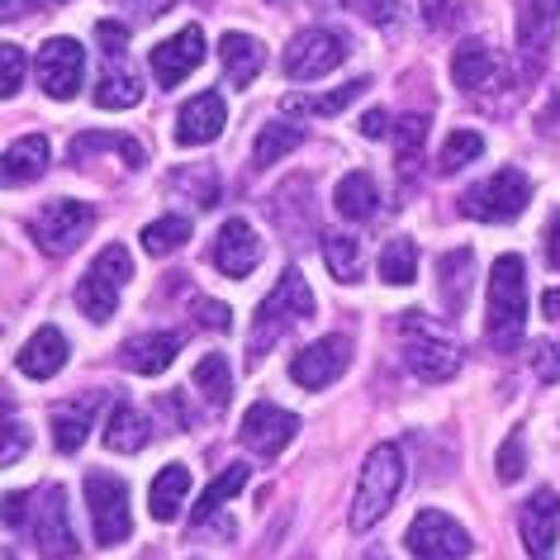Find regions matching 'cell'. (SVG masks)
I'll return each mask as SVG.
<instances>
[{"mask_svg":"<svg viewBox=\"0 0 560 560\" xmlns=\"http://www.w3.org/2000/svg\"><path fill=\"white\" fill-rule=\"evenodd\" d=\"M5 523L15 532H24L44 560H72L81 551L62 485H48V489H38V494H10L5 499Z\"/></svg>","mask_w":560,"mask_h":560,"instance_id":"cell-1","label":"cell"},{"mask_svg":"<svg viewBox=\"0 0 560 560\" xmlns=\"http://www.w3.org/2000/svg\"><path fill=\"white\" fill-rule=\"evenodd\" d=\"M304 318H314V290H310V280H304L300 266H285V271H280V280H276V290L261 300L257 318H252L247 357L261 361L266 347H276L290 328H300Z\"/></svg>","mask_w":560,"mask_h":560,"instance_id":"cell-2","label":"cell"},{"mask_svg":"<svg viewBox=\"0 0 560 560\" xmlns=\"http://www.w3.org/2000/svg\"><path fill=\"white\" fill-rule=\"evenodd\" d=\"M527 332V276H523V257H499L494 276H489V324L485 338L494 352H517Z\"/></svg>","mask_w":560,"mask_h":560,"instance_id":"cell-3","label":"cell"},{"mask_svg":"<svg viewBox=\"0 0 560 560\" xmlns=\"http://www.w3.org/2000/svg\"><path fill=\"white\" fill-rule=\"evenodd\" d=\"M404 489V452L395 442H381L361 466L357 494H352V532H371L381 517L395 509Z\"/></svg>","mask_w":560,"mask_h":560,"instance_id":"cell-4","label":"cell"},{"mask_svg":"<svg viewBox=\"0 0 560 560\" xmlns=\"http://www.w3.org/2000/svg\"><path fill=\"white\" fill-rule=\"evenodd\" d=\"M129 276H133L129 247L124 243L101 247L95 252V261L86 266V276H81V285H77L81 314H86L91 324H109V314L119 310V295H124V285H129Z\"/></svg>","mask_w":560,"mask_h":560,"instance_id":"cell-5","label":"cell"},{"mask_svg":"<svg viewBox=\"0 0 560 560\" xmlns=\"http://www.w3.org/2000/svg\"><path fill=\"white\" fill-rule=\"evenodd\" d=\"M532 200V180L517 172V166H499L494 176H485L480 186L466 190L460 200V214L480 219V223H513Z\"/></svg>","mask_w":560,"mask_h":560,"instance_id":"cell-6","label":"cell"},{"mask_svg":"<svg viewBox=\"0 0 560 560\" xmlns=\"http://www.w3.org/2000/svg\"><path fill=\"white\" fill-rule=\"evenodd\" d=\"M86 503H91V527L101 546H119L133 532L129 513V485L109 470H86Z\"/></svg>","mask_w":560,"mask_h":560,"instance_id":"cell-7","label":"cell"},{"mask_svg":"<svg viewBox=\"0 0 560 560\" xmlns=\"http://www.w3.org/2000/svg\"><path fill=\"white\" fill-rule=\"evenodd\" d=\"M30 229H34V243L44 257H67V252H77L86 243V233L95 229V209L81 200H52L30 219Z\"/></svg>","mask_w":560,"mask_h":560,"instance_id":"cell-8","label":"cell"},{"mask_svg":"<svg viewBox=\"0 0 560 560\" xmlns=\"http://www.w3.org/2000/svg\"><path fill=\"white\" fill-rule=\"evenodd\" d=\"M413 560H466L475 551L470 532L456 523V517H446L442 509H423L409 523V537H404Z\"/></svg>","mask_w":560,"mask_h":560,"instance_id":"cell-9","label":"cell"},{"mask_svg":"<svg viewBox=\"0 0 560 560\" xmlns=\"http://www.w3.org/2000/svg\"><path fill=\"white\" fill-rule=\"evenodd\" d=\"M347 52H352L347 34H338V30H310V34H300L295 44L285 48V77L290 81H318V77H328L332 67H342Z\"/></svg>","mask_w":560,"mask_h":560,"instance_id":"cell-10","label":"cell"},{"mask_svg":"<svg viewBox=\"0 0 560 560\" xmlns=\"http://www.w3.org/2000/svg\"><path fill=\"white\" fill-rule=\"evenodd\" d=\"M347 366H352V342H347L342 332H328V338H318L304 347V352H295L290 381L300 389H328L338 375H347Z\"/></svg>","mask_w":560,"mask_h":560,"instance_id":"cell-11","label":"cell"},{"mask_svg":"<svg viewBox=\"0 0 560 560\" xmlns=\"http://www.w3.org/2000/svg\"><path fill=\"white\" fill-rule=\"evenodd\" d=\"M243 446L247 452H257V456H280L290 442H295V432H300V418L290 413V409H280V404L271 399H261V404H252V409L243 413Z\"/></svg>","mask_w":560,"mask_h":560,"instance_id":"cell-12","label":"cell"},{"mask_svg":"<svg viewBox=\"0 0 560 560\" xmlns=\"http://www.w3.org/2000/svg\"><path fill=\"white\" fill-rule=\"evenodd\" d=\"M81 77H86V52H81L77 38H48L38 48V86L52 101H72L81 91Z\"/></svg>","mask_w":560,"mask_h":560,"instance_id":"cell-13","label":"cell"},{"mask_svg":"<svg viewBox=\"0 0 560 560\" xmlns=\"http://www.w3.org/2000/svg\"><path fill=\"white\" fill-rule=\"evenodd\" d=\"M517 532H523V546L532 560H551L556 541H560V494L556 489H537L523 513H517Z\"/></svg>","mask_w":560,"mask_h":560,"instance_id":"cell-14","label":"cell"},{"mask_svg":"<svg viewBox=\"0 0 560 560\" xmlns=\"http://www.w3.org/2000/svg\"><path fill=\"white\" fill-rule=\"evenodd\" d=\"M200 62H205V34H200V24H190V30L162 38V44L152 48V77H158L162 91L180 86V81H186Z\"/></svg>","mask_w":560,"mask_h":560,"instance_id":"cell-15","label":"cell"},{"mask_svg":"<svg viewBox=\"0 0 560 560\" xmlns=\"http://www.w3.org/2000/svg\"><path fill=\"white\" fill-rule=\"evenodd\" d=\"M257 261H261V237H257V229H252L247 219H229L219 229V237H214V266L229 280H243V276L257 271Z\"/></svg>","mask_w":560,"mask_h":560,"instance_id":"cell-16","label":"cell"},{"mask_svg":"<svg viewBox=\"0 0 560 560\" xmlns=\"http://www.w3.org/2000/svg\"><path fill=\"white\" fill-rule=\"evenodd\" d=\"M223 124H229L223 95L219 91H205V95H195V101L180 105V115H176V143L180 148H205V143H214V138L223 133Z\"/></svg>","mask_w":560,"mask_h":560,"instance_id":"cell-17","label":"cell"},{"mask_svg":"<svg viewBox=\"0 0 560 560\" xmlns=\"http://www.w3.org/2000/svg\"><path fill=\"white\" fill-rule=\"evenodd\" d=\"M556 24H560V0H517V48H523L527 67H537L546 58Z\"/></svg>","mask_w":560,"mask_h":560,"instance_id":"cell-18","label":"cell"},{"mask_svg":"<svg viewBox=\"0 0 560 560\" xmlns=\"http://www.w3.org/2000/svg\"><path fill=\"white\" fill-rule=\"evenodd\" d=\"M143 101V81H138L129 48H105V72L101 86H95V105L101 109H133Z\"/></svg>","mask_w":560,"mask_h":560,"instance_id":"cell-19","label":"cell"},{"mask_svg":"<svg viewBox=\"0 0 560 560\" xmlns=\"http://www.w3.org/2000/svg\"><path fill=\"white\" fill-rule=\"evenodd\" d=\"M15 366H20V375H30V381H52V375L67 366V338H62V328H52V324L38 328L34 338L20 347Z\"/></svg>","mask_w":560,"mask_h":560,"instance_id":"cell-20","label":"cell"},{"mask_svg":"<svg viewBox=\"0 0 560 560\" xmlns=\"http://www.w3.org/2000/svg\"><path fill=\"white\" fill-rule=\"evenodd\" d=\"M404 361H409V371H413L423 385H446V381H452V375L460 371V352H456V347L442 342V338H428V332L409 342Z\"/></svg>","mask_w":560,"mask_h":560,"instance_id":"cell-21","label":"cell"},{"mask_svg":"<svg viewBox=\"0 0 560 560\" xmlns=\"http://www.w3.org/2000/svg\"><path fill=\"white\" fill-rule=\"evenodd\" d=\"M452 77H456V86L460 91H489L494 81H503V67L494 58V48L480 44V38H470V44H460L456 48V58H452Z\"/></svg>","mask_w":560,"mask_h":560,"instance_id":"cell-22","label":"cell"},{"mask_svg":"<svg viewBox=\"0 0 560 560\" xmlns=\"http://www.w3.org/2000/svg\"><path fill=\"white\" fill-rule=\"evenodd\" d=\"M176 352H180L176 332H143V338H129L119 347V361L138 375H162L176 361Z\"/></svg>","mask_w":560,"mask_h":560,"instance_id":"cell-23","label":"cell"},{"mask_svg":"<svg viewBox=\"0 0 560 560\" xmlns=\"http://www.w3.org/2000/svg\"><path fill=\"white\" fill-rule=\"evenodd\" d=\"M470 285H475V252L470 247H456L438 261V295H442V310L446 314H460L470 300Z\"/></svg>","mask_w":560,"mask_h":560,"instance_id":"cell-24","label":"cell"},{"mask_svg":"<svg viewBox=\"0 0 560 560\" xmlns=\"http://www.w3.org/2000/svg\"><path fill=\"white\" fill-rule=\"evenodd\" d=\"M95 409H101V399H72V404H58L52 409V442H58L62 456H72L86 446L91 438V423H95Z\"/></svg>","mask_w":560,"mask_h":560,"instance_id":"cell-25","label":"cell"},{"mask_svg":"<svg viewBox=\"0 0 560 560\" xmlns=\"http://www.w3.org/2000/svg\"><path fill=\"white\" fill-rule=\"evenodd\" d=\"M186 494H190V470L180 466V460H172V466L158 470V480H152L148 489V509L158 523H176L180 509H186Z\"/></svg>","mask_w":560,"mask_h":560,"instance_id":"cell-26","label":"cell"},{"mask_svg":"<svg viewBox=\"0 0 560 560\" xmlns=\"http://www.w3.org/2000/svg\"><path fill=\"white\" fill-rule=\"evenodd\" d=\"M371 91V81L366 77H357V81H347V86L338 91H328V95H285L280 101V109L285 115H310V119H332V115H342L347 105H357L361 95Z\"/></svg>","mask_w":560,"mask_h":560,"instance_id":"cell-27","label":"cell"},{"mask_svg":"<svg viewBox=\"0 0 560 560\" xmlns=\"http://www.w3.org/2000/svg\"><path fill=\"white\" fill-rule=\"evenodd\" d=\"M148 442H152V423L133 409V404L119 399L115 409H109V423H105V446L119 456H133V452H143Z\"/></svg>","mask_w":560,"mask_h":560,"instance_id":"cell-28","label":"cell"},{"mask_svg":"<svg viewBox=\"0 0 560 560\" xmlns=\"http://www.w3.org/2000/svg\"><path fill=\"white\" fill-rule=\"evenodd\" d=\"M219 58H223V72H229L233 86H252V77H257L261 62H266V48L252 34H223Z\"/></svg>","mask_w":560,"mask_h":560,"instance_id":"cell-29","label":"cell"},{"mask_svg":"<svg viewBox=\"0 0 560 560\" xmlns=\"http://www.w3.org/2000/svg\"><path fill=\"white\" fill-rule=\"evenodd\" d=\"M48 172V138L44 133H30L20 143L5 148V186H30Z\"/></svg>","mask_w":560,"mask_h":560,"instance_id":"cell-30","label":"cell"},{"mask_svg":"<svg viewBox=\"0 0 560 560\" xmlns=\"http://www.w3.org/2000/svg\"><path fill=\"white\" fill-rule=\"evenodd\" d=\"M375 209H381V190H375V180L366 172H352L338 180V214L342 219L361 223V219H371Z\"/></svg>","mask_w":560,"mask_h":560,"instance_id":"cell-31","label":"cell"},{"mask_svg":"<svg viewBox=\"0 0 560 560\" xmlns=\"http://www.w3.org/2000/svg\"><path fill=\"white\" fill-rule=\"evenodd\" d=\"M101 148H105V152H119V158L129 162V172H138V166L148 162V152L138 148L129 133H81V138H72V162L81 166V162L91 158V152H101Z\"/></svg>","mask_w":560,"mask_h":560,"instance_id":"cell-32","label":"cell"},{"mask_svg":"<svg viewBox=\"0 0 560 560\" xmlns=\"http://www.w3.org/2000/svg\"><path fill=\"white\" fill-rule=\"evenodd\" d=\"M195 389L214 404V409H223V404L233 399V366L223 352H209L200 357V366H195Z\"/></svg>","mask_w":560,"mask_h":560,"instance_id":"cell-33","label":"cell"},{"mask_svg":"<svg viewBox=\"0 0 560 560\" xmlns=\"http://www.w3.org/2000/svg\"><path fill=\"white\" fill-rule=\"evenodd\" d=\"M304 138H310V133H304L300 124H285V119L266 124V129L257 133V152H252V162H257V166H271V162L285 158V152H295Z\"/></svg>","mask_w":560,"mask_h":560,"instance_id":"cell-34","label":"cell"},{"mask_svg":"<svg viewBox=\"0 0 560 560\" xmlns=\"http://www.w3.org/2000/svg\"><path fill=\"white\" fill-rule=\"evenodd\" d=\"M247 480H252V470H247V466H229V470H223L219 480L200 494V503H195V523H209V517H214L233 494H243Z\"/></svg>","mask_w":560,"mask_h":560,"instance_id":"cell-35","label":"cell"},{"mask_svg":"<svg viewBox=\"0 0 560 560\" xmlns=\"http://www.w3.org/2000/svg\"><path fill=\"white\" fill-rule=\"evenodd\" d=\"M190 233L195 229H190L186 214H166V219H158V223H148V229H143V247L152 252V257H172V252L186 247Z\"/></svg>","mask_w":560,"mask_h":560,"instance_id":"cell-36","label":"cell"},{"mask_svg":"<svg viewBox=\"0 0 560 560\" xmlns=\"http://www.w3.org/2000/svg\"><path fill=\"white\" fill-rule=\"evenodd\" d=\"M413 276H418L413 237H395V243H385V252H381V280L385 285H413Z\"/></svg>","mask_w":560,"mask_h":560,"instance_id":"cell-37","label":"cell"},{"mask_svg":"<svg viewBox=\"0 0 560 560\" xmlns=\"http://www.w3.org/2000/svg\"><path fill=\"white\" fill-rule=\"evenodd\" d=\"M324 257H328V271L342 280V285H352L361 280V243L347 233H324Z\"/></svg>","mask_w":560,"mask_h":560,"instance_id":"cell-38","label":"cell"},{"mask_svg":"<svg viewBox=\"0 0 560 560\" xmlns=\"http://www.w3.org/2000/svg\"><path fill=\"white\" fill-rule=\"evenodd\" d=\"M423 138H428V119L423 115H404L395 124V143H399V172L413 176L418 158H423Z\"/></svg>","mask_w":560,"mask_h":560,"instance_id":"cell-39","label":"cell"},{"mask_svg":"<svg viewBox=\"0 0 560 560\" xmlns=\"http://www.w3.org/2000/svg\"><path fill=\"white\" fill-rule=\"evenodd\" d=\"M480 152H485V138L480 133H475V129H456L452 138H446L442 158H438V172L452 176V172H460V166H470Z\"/></svg>","mask_w":560,"mask_h":560,"instance_id":"cell-40","label":"cell"},{"mask_svg":"<svg viewBox=\"0 0 560 560\" xmlns=\"http://www.w3.org/2000/svg\"><path fill=\"white\" fill-rule=\"evenodd\" d=\"M172 190H176V195L186 190L200 209H214V205H219V176L209 172V166H195V172H176V176H172Z\"/></svg>","mask_w":560,"mask_h":560,"instance_id":"cell-41","label":"cell"},{"mask_svg":"<svg viewBox=\"0 0 560 560\" xmlns=\"http://www.w3.org/2000/svg\"><path fill=\"white\" fill-rule=\"evenodd\" d=\"M523 470H527V456H523V428H513V432H509V442L499 446V480H503V485H513V480H523Z\"/></svg>","mask_w":560,"mask_h":560,"instance_id":"cell-42","label":"cell"},{"mask_svg":"<svg viewBox=\"0 0 560 560\" xmlns=\"http://www.w3.org/2000/svg\"><path fill=\"white\" fill-rule=\"evenodd\" d=\"M24 86V48L5 44V52H0V91L15 95Z\"/></svg>","mask_w":560,"mask_h":560,"instance_id":"cell-43","label":"cell"},{"mask_svg":"<svg viewBox=\"0 0 560 560\" xmlns=\"http://www.w3.org/2000/svg\"><path fill=\"white\" fill-rule=\"evenodd\" d=\"M532 371H537V381H560V342H537Z\"/></svg>","mask_w":560,"mask_h":560,"instance_id":"cell-44","label":"cell"},{"mask_svg":"<svg viewBox=\"0 0 560 560\" xmlns=\"http://www.w3.org/2000/svg\"><path fill=\"white\" fill-rule=\"evenodd\" d=\"M190 310H195V318H200L205 328H229V324H233V318H229V310H223L219 300H195Z\"/></svg>","mask_w":560,"mask_h":560,"instance_id":"cell-45","label":"cell"},{"mask_svg":"<svg viewBox=\"0 0 560 560\" xmlns=\"http://www.w3.org/2000/svg\"><path fill=\"white\" fill-rule=\"evenodd\" d=\"M418 5H423V20L432 24V30H446L452 15H456V0H418Z\"/></svg>","mask_w":560,"mask_h":560,"instance_id":"cell-46","label":"cell"},{"mask_svg":"<svg viewBox=\"0 0 560 560\" xmlns=\"http://www.w3.org/2000/svg\"><path fill=\"white\" fill-rule=\"evenodd\" d=\"M109 5H124V10H133L138 20H162L166 10H172V0H109Z\"/></svg>","mask_w":560,"mask_h":560,"instance_id":"cell-47","label":"cell"},{"mask_svg":"<svg viewBox=\"0 0 560 560\" xmlns=\"http://www.w3.org/2000/svg\"><path fill=\"white\" fill-rule=\"evenodd\" d=\"M24 446H30V428L15 418V423H10V442H5V466H15V460L24 456Z\"/></svg>","mask_w":560,"mask_h":560,"instance_id":"cell-48","label":"cell"},{"mask_svg":"<svg viewBox=\"0 0 560 560\" xmlns=\"http://www.w3.org/2000/svg\"><path fill=\"white\" fill-rule=\"evenodd\" d=\"M546 266L560 271V209L551 214V223H546Z\"/></svg>","mask_w":560,"mask_h":560,"instance_id":"cell-49","label":"cell"},{"mask_svg":"<svg viewBox=\"0 0 560 560\" xmlns=\"http://www.w3.org/2000/svg\"><path fill=\"white\" fill-rule=\"evenodd\" d=\"M361 133H366V138H385V133H395V124H389L385 109H371V115L361 119Z\"/></svg>","mask_w":560,"mask_h":560,"instance_id":"cell-50","label":"cell"},{"mask_svg":"<svg viewBox=\"0 0 560 560\" xmlns=\"http://www.w3.org/2000/svg\"><path fill=\"white\" fill-rule=\"evenodd\" d=\"M366 15L375 24H395L399 20V0H366Z\"/></svg>","mask_w":560,"mask_h":560,"instance_id":"cell-51","label":"cell"},{"mask_svg":"<svg viewBox=\"0 0 560 560\" xmlns=\"http://www.w3.org/2000/svg\"><path fill=\"white\" fill-rule=\"evenodd\" d=\"M541 314H546V318H560V285L541 295Z\"/></svg>","mask_w":560,"mask_h":560,"instance_id":"cell-52","label":"cell"},{"mask_svg":"<svg viewBox=\"0 0 560 560\" xmlns=\"http://www.w3.org/2000/svg\"><path fill=\"white\" fill-rule=\"evenodd\" d=\"M30 5H58V0H30Z\"/></svg>","mask_w":560,"mask_h":560,"instance_id":"cell-53","label":"cell"},{"mask_svg":"<svg viewBox=\"0 0 560 560\" xmlns=\"http://www.w3.org/2000/svg\"><path fill=\"white\" fill-rule=\"evenodd\" d=\"M324 5H347V0H324Z\"/></svg>","mask_w":560,"mask_h":560,"instance_id":"cell-54","label":"cell"}]
</instances>
